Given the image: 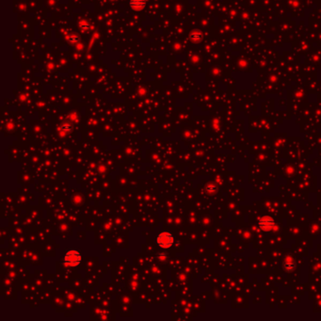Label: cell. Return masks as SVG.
<instances>
[{"instance_id": "obj_5", "label": "cell", "mask_w": 321, "mask_h": 321, "mask_svg": "<svg viewBox=\"0 0 321 321\" xmlns=\"http://www.w3.org/2000/svg\"><path fill=\"white\" fill-rule=\"evenodd\" d=\"M130 6L135 10H141L145 7V0H131Z\"/></svg>"}, {"instance_id": "obj_1", "label": "cell", "mask_w": 321, "mask_h": 321, "mask_svg": "<svg viewBox=\"0 0 321 321\" xmlns=\"http://www.w3.org/2000/svg\"><path fill=\"white\" fill-rule=\"evenodd\" d=\"M81 260H82L81 253L78 251H76V249H70V251H68L64 254L63 257L64 265L70 267L77 266L81 263Z\"/></svg>"}, {"instance_id": "obj_2", "label": "cell", "mask_w": 321, "mask_h": 321, "mask_svg": "<svg viewBox=\"0 0 321 321\" xmlns=\"http://www.w3.org/2000/svg\"><path fill=\"white\" fill-rule=\"evenodd\" d=\"M174 243V236L170 232H161L156 236V244L162 249H170Z\"/></svg>"}, {"instance_id": "obj_8", "label": "cell", "mask_w": 321, "mask_h": 321, "mask_svg": "<svg viewBox=\"0 0 321 321\" xmlns=\"http://www.w3.org/2000/svg\"><path fill=\"white\" fill-rule=\"evenodd\" d=\"M157 258L159 259V261H161V262H165V261L168 260V255L164 252H160L157 255Z\"/></svg>"}, {"instance_id": "obj_4", "label": "cell", "mask_w": 321, "mask_h": 321, "mask_svg": "<svg viewBox=\"0 0 321 321\" xmlns=\"http://www.w3.org/2000/svg\"><path fill=\"white\" fill-rule=\"evenodd\" d=\"M283 266L284 270H286L287 272H291V271H293L294 269H295L296 262H295V260L292 257L287 256V257H285Z\"/></svg>"}, {"instance_id": "obj_3", "label": "cell", "mask_w": 321, "mask_h": 321, "mask_svg": "<svg viewBox=\"0 0 321 321\" xmlns=\"http://www.w3.org/2000/svg\"><path fill=\"white\" fill-rule=\"evenodd\" d=\"M258 226L260 229H262L265 232H269L273 229H275L276 223L271 217L269 216H263L259 218Z\"/></svg>"}, {"instance_id": "obj_6", "label": "cell", "mask_w": 321, "mask_h": 321, "mask_svg": "<svg viewBox=\"0 0 321 321\" xmlns=\"http://www.w3.org/2000/svg\"><path fill=\"white\" fill-rule=\"evenodd\" d=\"M72 130V125L69 123H63L62 125L61 126V134H64L66 135L68 133H70V131Z\"/></svg>"}, {"instance_id": "obj_7", "label": "cell", "mask_w": 321, "mask_h": 321, "mask_svg": "<svg viewBox=\"0 0 321 321\" xmlns=\"http://www.w3.org/2000/svg\"><path fill=\"white\" fill-rule=\"evenodd\" d=\"M216 190H217V187H216L215 185H208V186L206 187V191L209 193V194L215 193Z\"/></svg>"}]
</instances>
